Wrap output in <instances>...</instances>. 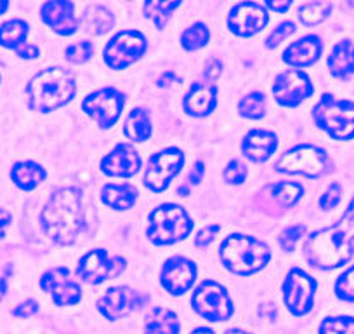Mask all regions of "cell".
Segmentation results:
<instances>
[{
  "label": "cell",
  "instance_id": "cell-1",
  "mask_svg": "<svg viewBox=\"0 0 354 334\" xmlns=\"http://www.w3.org/2000/svg\"><path fill=\"white\" fill-rule=\"evenodd\" d=\"M304 258L319 270L340 268L354 254V197L337 223L309 235L304 242Z\"/></svg>",
  "mask_w": 354,
  "mask_h": 334
},
{
  "label": "cell",
  "instance_id": "cell-2",
  "mask_svg": "<svg viewBox=\"0 0 354 334\" xmlns=\"http://www.w3.org/2000/svg\"><path fill=\"white\" fill-rule=\"evenodd\" d=\"M40 225L54 244L70 245L77 242L85 228L80 190L75 186L56 190L42 209Z\"/></svg>",
  "mask_w": 354,
  "mask_h": 334
},
{
  "label": "cell",
  "instance_id": "cell-3",
  "mask_svg": "<svg viewBox=\"0 0 354 334\" xmlns=\"http://www.w3.org/2000/svg\"><path fill=\"white\" fill-rule=\"evenodd\" d=\"M77 94V80L70 70L50 67L39 71L26 86L30 110L49 114L70 103Z\"/></svg>",
  "mask_w": 354,
  "mask_h": 334
},
{
  "label": "cell",
  "instance_id": "cell-4",
  "mask_svg": "<svg viewBox=\"0 0 354 334\" xmlns=\"http://www.w3.org/2000/svg\"><path fill=\"white\" fill-rule=\"evenodd\" d=\"M219 258L227 270L247 277L270 263L271 251L264 242L257 240L255 237L233 234L224 238L221 244Z\"/></svg>",
  "mask_w": 354,
  "mask_h": 334
},
{
  "label": "cell",
  "instance_id": "cell-5",
  "mask_svg": "<svg viewBox=\"0 0 354 334\" xmlns=\"http://www.w3.org/2000/svg\"><path fill=\"white\" fill-rule=\"evenodd\" d=\"M148 238L155 245L181 242L192 234L193 220L186 209L176 204H162L149 213Z\"/></svg>",
  "mask_w": 354,
  "mask_h": 334
},
{
  "label": "cell",
  "instance_id": "cell-6",
  "mask_svg": "<svg viewBox=\"0 0 354 334\" xmlns=\"http://www.w3.org/2000/svg\"><path fill=\"white\" fill-rule=\"evenodd\" d=\"M316 128L325 131L332 139L347 141L354 138V101L335 100L323 94L313 108Z\"/></svg>",
  "mask_w": 354,
  "mask_h": 334
},
{
  "label": "cell",
  "instance_id": "cell-7",
  "mask_svg": "<svg viewBox=\"0 0 354 334\" xmlns=\"http://www.w3.org/2000/svg\"><path fill=\"white\" fill-rule=\"evenodd\" d=\"M330 167V159L323 148L315 145H299L285 152L274 164V171L283 175H302L306 178H322Z\"/></svg>",
  "mask_w": 354,
  "mask_h": 334
},
{
  "label": "cell",
  "instance_id": "cell-8",
  "mask_svg": "<svg viewBox=\"0 0 354 334\" xmlns=\"http://www.w3.org/2000/svg\"><path fill=\"white\" fill-rule=\"evenodd\" d=\"M148 51V40L138 30H122L104 47V63L111 70H125Z\"/></svg>",
  "mask_w": 354,
  "mask_h": 334
},
{
  "label": "cell",
  "instance_id": "cell-9",
  "mask_svg": "<svg viewBox=\"0 0 354 334\" xmlns=\"http://www.w3.org/2000/svg\"><path fill=\"white\" fill-rule=\"evenodd\" d=\"M192 305L198 315L212 322H223L233 315V301L226 288L216 281H203L193 292Z\"/></svg>",
  "mask_w": 354,
  "mask_h": 334
},
{
  "label": "cell",
  "instance_id": "cell-10",
  "mask_svg": "<svg viewBox=\"0 0 354 334\" xmlns=\"http://www.w3.org/2000/svg\"><path fill=\"white\" fill-rule=\"evenodd\" d=\"M125 270V258L110 256L104 249H93L80 258L77 275L87 284L97 285L118 277Z\"/></svg>",
  "mask_w": 354,
  "mask_h": 334
},
{
  "label": "cell",
  "instance_id": "cell-11",
  "mask_svg": "<svg viewBox=\"0 0 354 334\" xmlns=\"http://www.w3.org/2000/svg\"><path fill=\"white\" fill-rule=\"evenodd\" d=\"M185 166V153L179 148H165L153 153L148 160L145 175V185L153 193H160L169 188L170 182Z\"/></svg>",
  "mask_w": 354,
  "mask_h": 334
},
{
  "label": "cell",
  "instance_id": "cell-12",
  "mask_svg": "<svg viewBox=\"0 0 354 334\" xmlns=\"http://www.w3.org/2000/svg\"><path fill=\"white\" fill-rule=\"evenodd\" d=\"M124 105L125 98L120 91L115 87H104L88 94L82 103V110L88 117H93L101 129H110L120 118Z\"/></svg>",
  "mask_w": 354,
  "mask_h": 334
},
{
  "label": "cell",
  "instance_id": "cell-13",
  "mask_svg": "<svg viewBox=\"0 0 354 334\" xmlns=\"http://www.w3.org/2000/svg\"><path fill=\"white\" fill-rule=\"evenodd\" d=\"M316 281L301 268H292L283 282L285 305L294 315L301 317L315 306Z\"/></svg>",
  "mask_w": 354,
  "mask_h": 334
},
{
  "label": "cell",
  "instance_id": "cell-14",
  "mask_svg": "<svg viewBox=\"0 0 354 334\" xmlns=\"http://www.w3.org/2000/svg\"><path fill=\"white\" fill-rule=\"evenodd\" d=\"M315 87L309 75L302 70H287L277 75L273 84V96L281 107H299L304 100L313 96Z\"/></svg>",
  "mask_w": 354,
  "mask_h": 334
},
{
  "label": "cell",
  "instance_id": "cell-15",
  "mask_svg": "<svg viewBox=\"0 0 354 334\" xmlns=\"http://www.w3.org/2000/svg\"><path fill=\"white\" fill-rule=\"evenodd\" d=\"M270 23V15L257 2L252 0H245L240 4L233 6V9L227 15V28L231 33L238 37H248L257 35L259 32L266 28V25Z\"/></svg>",
  "mask_w": 354,
  "mask_h": 334
},
{
  "label": "cell",
  "instance_id": "cell-16",
  "mask_svg": "<svg viewBox=\"0 0 354 334\" xmlns=\"http://www.w3.org/2000/svg\"><path fill=\"white\" fill-rule=\"evenodd\" d=\"M42 291L49 292L56 306L77 305L82 298V289L78 282L71 279L66 267H56L47 270L40 279Z\"/></svg>",
  "mask_w": 354,
  "mask_h": 334
},
{
  "label": "cell",
  "instance_id": "cell-17",
  "mask_svg": "<svg viewBox=\"0 0 354 334\" xmlns=\"http://www.w3.org/2000/svg\"><path fill=\"white\" fill-rule=\"evenodd\" d=\"M198 270L192 260L183 256H174L167 260L162 267V285L167 292L174 296H181L192 289Z\"/></svg>",
  "mask_w": 354,
  "mask_h": 334
},
{
  "label": "cell",
  "instance_id": "cell-18",
  "mask_svg": "<svg viewBox=\"0 0 354 334\" xmlns=\"http://www.w3.org/2000/svg\"><path fill=\"white\" fill-rule=\"evenodd\" d=\"M40 18L61 37L73 35L80 25L75 16V6L71 0H47L40 8Z\"/></svg>",
  "mask_w": 354,
  "mask_h": 334
},
{
  "label": "cell",
  "instance_id": "cell-19",
  "mask_svg": "<svg viewBox=\"0 0 354 334\" xmlns=\"http://www.w3.org/2000/svg\"><path fill=\"white\" fill-rule=\"evenodd\" d=\"M141 305L139 292L132 291L131 288H125V285H118V288L108 289L101 296L100 301H97V310L108 320H118L122 317H127L129 313L138 310Z\"/></svg>",
  "mask_w": 354,
  "mask_h": 334
},
{
  "label": "cell",
  "instance_id": "cell-20",
  "mask_svg": "<svg viewBox=\"0 0 354 334\" xmlns=\"http://www.w3.org/2000/svg\"><path fill=\"white\" fill-rule=\"evenodd\" d=\"M141 169V157L129 143H118L101 160V171L113 178H132Z\"/></svg>",
  "mask_w": 354,
  "mask_h": 334
},
{
  "label": "cell",
  "instance_id": "cell-21",
  "mask_svg": "<svg viewBox=\"0 0 354 334\" xmlns=\"http://www.w3.org/2000/svg\"><path fill=\"white\" fill-rule=\"evenodd\" d=\"M217 98H219V89L216 84L195 82L186 93L183 107H185L186 114L192 117H207L216 110Z\"/></svg>",
  "mask_w": 354,
  "mask_h": 334
},
{
  "label": "cell",
  "instance_id": "cell-22",
  "mask_svg": "<svg viewBox=\"0 0 354 334\" xmlns=\"http://www.w3.org/2000/svg\"><path fill=\"white\" fill-rule=\"evenodd\" d=\"M323 53V42L318 35H306L295 40L285 49L283 61L295 68H308L319 60Z\"/></svg>",
  "mask_w": 354,
  "mask_h": 334
},
{
  "label": "cell",
  "instance_id": "cell-23",
  "mask_svg": "<svg viewBox=\"0 0 354 334\" xmlns=\"http://www.w3.org/2000/svg\"><path fill=\"white\" fill-rule=\"evenodd\" d=\"M278 146L277 134L266 129H252L241 141L243 155L252 162H266L274 153Z\"/></svg>",
  "mask_w": 354,
  "mask_h": 334
},
{
  "label": "cell",
  "instance_id": "cell-24",
  "mask_svg": "<svg viewBox=\"0 0 354 334\" xmlns=\"http://www.w3.org/2000/svg\"><path fill=\"white\" fill-rule=\"evenodd\" d=\"M330 73L339 80H347L354 75V42L353 40H340L333 46L328 60Z\"/></svg>",
  "mask_w": 354,
  "mask_h": 334
},
{
  "label": "cell",
  "instance_id": "cell-25",
  "mask_svg": "<svg viewBox=\"0 0 354 334\" xmlns=\"http://www.w3.org/2000/svg\"><path fill=\"white\" fill-rule=\"evenodd\" d=\"M47 178V173L42 166L32 160H25V162H18L11 167V179L19 190L23 192H30V190L37 188L44 179Z\"/></svg>",
  "mask_w": 354,
  "mask_h": 334
},
{
  "label": "cell",
  "instance_id": "cell-26",
  "mask_svg": "<svg viewBox=\"0 0 354 334\" xmlns=\"http://www.w3.org/2000/svg\"><path fill=\"white\" fill-rule=\"evenodd\" d=\"M138 195L139 193L136 186L129 185V183H124V185L108 183L101 190V200L115 211L131 209L136 204V200H138Z\"/></svg>",
  "mask_w": 354,
  "mask_h": 334
},
{
  "label": "cell",
  "instance_id": "cell-27",
  "mask_svg": "<svg viewBox=\"0 0 354 334\" xmlns=\"http://www.w3.org/2000/svg\"><path fill=\"white\" fill-rule=\"evenodd\" d=\"M146 334H179V319L176 313L163 306H155L145 320Z\"/></svg>",
  "mask_w": 354,
  "mask_h": 334
},
{
  "label": "cell",
  "instance_id": "cell-28",
  "mask_svg": "<svg viewBox=\"0 0 354 334\" xmlns=\"http://www.w3.org/2000/svg\"><path fill=\"white\" fill-rule=\"evenodd\" d=\"M151 117L145 108H134L124 124V134L134 143H142L151 136Z\"/></svg>",
  "mask_w": 354,
  "mask_h": 334
},
{
  "label": "cell",
  "instance_id": "cell-29",
  "mask_svg": "<svg viewBox=\"0 0 354 334\" xmlns=\"http://www.w3.org/2000/svg\"><path fill=\"white\" fill-rule=\"evenodd\" d=\"M115 25V16L111 15V11H108L106 8H101V6H94V8L87 9L82 18V26H84V32H87L88 35H104L106 32H110Z\"/></svg>",
  "mask_w": 354,
  "mask_h": 334
},
{
  "label": "cell",
  "instance_id": "cell-30",
  "mask_svg": "<svg viewBox=\"0 0 354 334\" xmlns=\"http://www.w3.org/2000/svg\"><path fill=\"white\" fill-rule=\"evenodd\" d=\"M181 2L183 0H145L142 12H145V18L151 19L153 25L162 30L165 28L174 11L181 6Z\"/></svg>",
  "mask_w": 354,
  "mask_h": 334
},
{
  "label": "cell",
  "instance_id": "cell-31",
  "mask_svg": "<svg viewBox=\"0 0 354 334\" xmlns=\"http://www.w3.org/2000/svg\"><path fill=\"white\" fill-rule=\"evenodd\" d=\"M28 23L23 19H9L4 25H0V46L6 49H18L26 42L28 37Z\"/></svg>",
  "mask_w": 354,
  "mask_h": 334
},
{
  "label": "cell",
  "instance_id": "cell-32",
  "mask_svg": "<svg viewBox=\"0 0 354 334\" xmlns=\"http://www.w3.org/2000/svg\"><path fill=\"white\" fill-rule=\"evenodd\" d=\"M330 15H332V4H330L328 0L309 2V4L302 6V8L299 9V19H301L306 26L319 25V23L325 21Z\"/></svg>",
  "mask_w": 354,
  "mask_h": 334
},
{
  "label": "cell",
  "instance_id": "cell-33",
  "mask_svg": "<svg viewBox=\"0 0 354 334\" xmlns=\"http://www.w3.org/2000/svg\"><path fill=\"white\" fill-rule=\"evenodd\" d=\"M271 197L280 204L281 207H292L294 204H297L299 200L304 195V188H302L299 183H288L281 182L277 185H271Z\"/></svg>",
  "mask_w": 354,
  "mask_h": 334
},
{
  "label": "cell",
  "instance_id": "cell-34",
  "mask_svg": "<svg viewBox=\"0 0 354 334\" xmlns=\"http://www.w3.org/2000/svg\"><path fill=\"white\" fill-rule=\"evenodd\" d=\"M210 40V30L205 23H195L186 28L181 35V46L186 51H198L205 47Z\"/></svg>",
  "mask_w": 354,
  "mask_h": 334
},
{
  "label": "cell",
  "instance_id": "cell-35",
  "mask_svg": "<svg viewBox=\"0 0 354 334\" xmlns=\"http://www.w3.org/2000/svg\"><path fill=\"white\" fill-rule=\"evenodd\" d=\"M238 112L241 117L252 118V121H259L266 115V98L262 93H250L240 101L238 105Z\"/></svg>",
  "mask_w": 354,
  "mask_h": 334
},
{
  "label": "cell",
  "instance_id": "cell-36",
  "mask_svg": "<svg viewBox=\"0 0 354 334\" xmlns=\"http://www.w3.org/2000/svg\"><path fill=\"white\" fill-rule=\"evenodd\" d=\"M319 334H354V317H328L319 326Z\"/></svg>",
  "mask_w": 354,
  "mask_h": 334
},
{
  "label": "cell",
  "instance_id": "cell-37",
  "mask_svg": "<svg viewBox=\"0 0 354 334\" xmlns=\"http://www.w3.org/2000/svg\"><path fill=\"white\" fill-rule=\"evenodd\" d=\"M94 54V44L88 40H82V42L71 44L64 51V58L73 64H84L87 63Z\"/></svg>",
  "mask_w": 354,
  "mask_h": 334
},
{
  "label": "cell",
  "instance_id": "cell-38",
  "mask_svg": "<svg viewBox=\"0 0 354 334\" xmlns=\"http://www.w3.org/2000/svg\"><path fill=\"white\" fill-rule=\"evenodd\" d=\"M335 295L342 301H354V267L347 268L335 282Z\"/></svg>",
  "mask_w": 354,
  "mask_h": 334
},
{
  "label": "cell",
  "instance_id": "cell-39",
  "mask_svg": "<svg viewBox=\"0 0 354 334\" xmlns=\"http://www.w3.org/2000/svg\"><path fill=\"white\" fill-rule=\"evenodd\" d=\"M304 234H306L304 225H292V227L285 228V230L281 231L278 240H280V245L285 249V251L292 253V251H295L297 242L304 237Z\"/></svg>",
  "mask_w": 354,
  "mask_h": 334
},
{
  "label": "cell",
  "instance_id": "cell-40",
  "mask_svg": "<svg viewBox=\"0 0 354 334\" xmlns=\"http://www.w3.org/2000/svg\"><path fill=\"white\" fill-rule=\"evenodd\" d=\"M295 30H297V26H295L294 21L280 23V25L271 32V35L268 37V40H266V47H268V49H274V47L280 46L287 37L294 35Z\"/></svg>",
  "mask_w": 354,
  "mask_h": 334
},
{
  "label": "cell",
  "instance_id": "cell-41",
  "mask_svg": "<svg viewBox=\"0 0 354 334\" xmlns=\"http://www.w3.org/2000/svg\"><path fill=\"white\" fill-rule=\"evenodd\" d=\"M340 199H342V186H340V183H332L328 190L319 197L318 204L323 211H332L339 206Z\"/></svg>",
  "mask_w": 354,
  "mask_h": 334
},
{
  "label": "cell",
  "instance_id": "cell-42",
  "mask_svg": "<svg viewBox=\"0 0 354 334\" xmlns=\"http://www.w3.org/2000/svg\"><path fill=\"white\" fill-rule=\"evenodd\" d=\"M245 178H247V167L240 160H231L226 169H224V179L231 185H241Z\"/></svg>",
  "mask_w": 354,
  "mask_h": 334
},
{
  "label": "cell",
  "instance_id": "cell-43",
  "mask_svg": "<svg viewBox=\"0 0 354 334\" xmlns=\"http://www.w3.org/2000/svg\"><path fill=\"white\" fill-rule=\"evenodd\" d=\"M219 231H221L219 225H209V227H205L203 230L198 231V235L195 237V245L198 249H205L207 245L216 238V235L219 234Z\"/></svg>",
  "mask_w": 354,
  "mask_h": 334
},
{
  "label": "cell",
  "instance_id": "cell-44",
  "mask_svg": "<svg viewBox=\"0 0 354 334\" xmlns=\"http://www.w3.org/2000/svg\"><path fill=\"white\" fill-rule=\"evenodd\" d=\"M37 312H39V303L33 301V299H26L25 303H21V305L12 310V315L19 317V319H28V317L35 315Z\"/></svg>",
  "mask_w": 354,
  "mask_h": 334
},
{
  "label": "cell",
  "instance_id": "cell-45",
  "mask_svg": "<svg viewBox=\"0 0 354 334\" xmlns=\"http://www.w3.org/2000/svg\"><path fill=\"white\" fill-rule=\"evenodd\" d=\"M223 73V63H221L217 58H210V60L205 61V70H203V75H205L209 80H217L219 75Z\"/></svg>",
  "mask_w": 354,
  "mask_h": 334
},
{
  "label": "cell",
  "instance_id": "cell-46",
  "mask_svg": "<svg viewBox=\"0 0 354 334\" xmlns=\"http://www.w3.org/2000/svg\"><path fill=\"white\" fill-rule=\"evenodd\" d=\"M16 54H18L19 58H23V60H33V58H39L40 49L39 46H35V44L25 42L21 47L16 49Z\"/></svg>",
  "mask_w": 354,
  "mask_h": 334
},
{
  "label": "cell",
  "instance_id": "cell-47",
  "mask_svg": "<svg viewBox=\"0 0 354 334\" xmlns=\"http://www.w3.org/2000/svg\"><path fill=\"white\" fill-rule=\"evenodd\" d=\"M292 2H294V0H264V4L268 6L271 11L280 12V15H283V12H287L288 9H290Z\"/></svg>",
  "mask_w": 354,
  "mask_h": 334
},
{
  "label": "cell",
  "instance_id": "cell-48",
  "mask_svg": "<svg viewBox=\"0 0 354 334\" xmlns=\"http://www.w3.org/2000/svg\"><path fill=\"white\" fill-rule=\"evenodd\" d=\"M177 82H181V77H177L176 71H163V75H160L158 78V87H169L170 84H177Z\"/></svg>",
  "mask_w": 354,
  "mask_h": 334
},
{
  "label": "cell",
  "instance_id": "cell-49",
  "mask_svg": "<svg viewBox=\"0 0 354 334\" xmlns=\"http://www.w3.org/2000/svg\"><path fill=\"white\" fill-rule=\"evenodd\" d=\"M203 175H205V164L196 162L195 167H193V173L189 175V183H192V185H198L203 179Z\"/></svg>",
  "mask_w": 354,
  "mask_h": 334
},
{
  "label": "cell",
  "instance_id": "cell-50",
  "mask_svg": "<svg viewBox=\"0 0 354 334\" xmlns=\"http://www.w3.org/2000/svg\"><path fill=\"white\" fill-rule=\"evenodd\" d=\"M9 227H11V214H9V211L0 207V240L4 238L6 231H8Z\"/></svg>",
  "mask_w": 354,
  "mask_h": 334
},
{
  "label": "cell",
  "instance_id": "cell-51",
  "mask_svg": "<svg viewBox=\"0 0 354 334\" xmlns=\"http://www.w3.org/2000/svg\"><path fill=\"white\" fill-rule=\"evenodd\" d=\"M6 292H8V279L0 277V299L4 298Z\"/></svg>",
  "mask_w": 354,
  "mask_h": 334
},
{
  "label": "cell",
  "instance_id": "cell-52",
  "mask_svg": "<svg viewBox=\"0 0 354 334\" xmlns=\"http://www.w3.org/2000/svg\"><path fill=\"white\" fill-rule=\"evenodd\" d=\"M192 334H216V333H214L212 329H209V327H198V329L193 331Z\"/></svg>",
  "mask_w": 354,
  "mask_h": 334
},
{
  "label": "cell",
  "instance_id": "cell-53",
  "mask_svg": "<svg viewBox=\"0 0 354 334\" xmlns=\"http://www.w3.org/2000/svg\"><path fill=\"white\" fill-rule=\"evenodd\" d=\"M9 9V0H0V16Z\"/></svg>",
  "mask_w": 354,
  "mask_h": 334
},
{
  "label": "cell",
  "instance_id": "cell-54",
  "mask_svg": "<svg viewBox=\"0 0 354 334\" xmlns=\"http://www.w3.org/2000/svg\"><path fill=\"white\" fill-rule=\"evenodd\" d=\"M224 334H250V333H245V331H240V329H231V331H226Z\"/></svg>",
  "mask_w": 354,
  "mask_h": 334
},
{
  "label": "cell",
  "instance_id": "cell-55",
  "mask_svg": "<svg viewBox=\"0 0 354 334\" xmlns=\"http://www.w3.org/2000/svg\"><path fill=\"white\" fill-rule=\"evenodd\" d=\"M347 2H349L351 8H354V0H347Z\"/></svg>",
  "mask_w": 354,
  "mask_h": 334
}]
</instances>
